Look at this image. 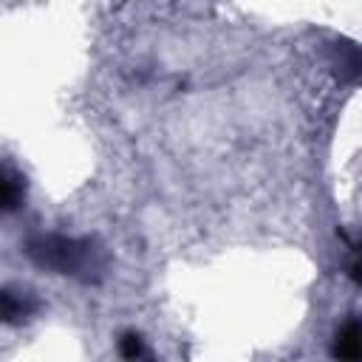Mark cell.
<instances>
[{"label":"cell","mask_w":362,"mask_h":362,"mask_svg":"<svg viewBox=\"0 0 362 362\" xmlns=\"http://www.w3.org/2000/svg\"><path fill=\"white\" fill-rule=\"evenodd\" d=\"M34 314V300L28 294L0 288V322L6 325H20Z\"/></svg>","instance_id":"6da1fadb"},{"label":"cell","mask_w":362,"mask_h":362,"mask_svg":"<svg viewBox=\"0 0 362 362\" xmlns=\"http://www.w3.org/2000/svg\"><path fill=\"white\" fill-rule=\"evenodd\" d=\"M334 356H342V359H356L359 356V325H356V320H348L339 328L337 342H334Z\"/></svg>","instance_id":"3957f363"},{"label":"cell","mask_w":362,"mask_h":362,"mask_svg":"<svg viewBox=\"0 0 362 362\" xmlns=\"http://www.w3.org/2000/svg\"><path fill=\"white\" fill-rule=\"evenodd\" d=\"M144 354V348H141V339L139 337H124L122 339V356H127V359H133V356H141Z\"/></svg>","instance_id":"277c9868"},{"label":"cell","mask_w":362,"mask_h":362,"mask_svg":"<svg viewBox=\"0 0 362 362\" xmlns=\"http://www.w3.org/2000/svg\"><path fill=\"white\" fill-rule=\"evenodd\" d=\"M23 204V181L20 175L0 167V215L14 212Z\"/></svg>","instance_id":"7a4b0ae2"}]
</instances>
